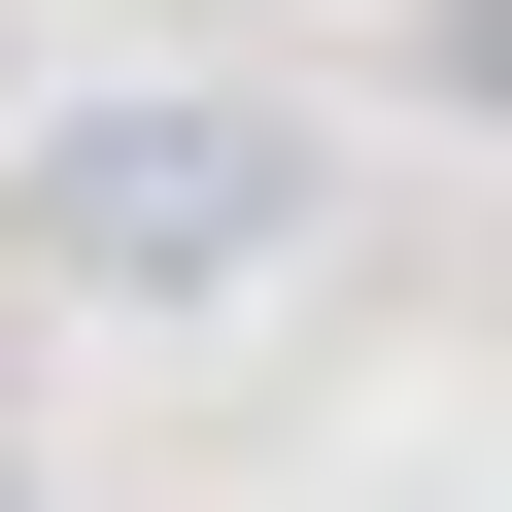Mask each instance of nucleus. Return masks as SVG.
I'll return each mask as SVG.
<instances>
[{"label":"nucleus","instance_id":"nucleus-2","mask_svg":"<svg viewBox=\"0 0 512 512\" xmlns=\"http://www.w3.org/2000/svg\"><path fill=\"white\" fill-rule=\"evenodd\" d=\"M410 103H478V137H512V0H410Z\"/></svg>","mask_w":512,"mask_h":512},{"label":"nucleus","instance_id":"nucleus-1","mask_svg":"<svg viewBox=\"0 0 512 512\" xmlns=\"http://www.w3.org/2000/svg\"><path fill=\"white\" fill-rule=\"evenodd\" d=\"M308 205H342L308 103L137 69V103H69L35 171H0V274H35V308H274V274H308Z\"/></svg>","mask_w":512,"mask_h":512},{"label":"nucleus","instance_id":"nucleus-3","mask_svg":"<svg viewBox=\"0 0 512 512\" xmlns=\"http://www.w3.org/2000/svg\"><path fill=\"white\" fill-rule=\"evenodd\" d=\"M0 512H35V444H0Z\"/></svg>","mask_w":512,"mask_h":512}]
</instances>
